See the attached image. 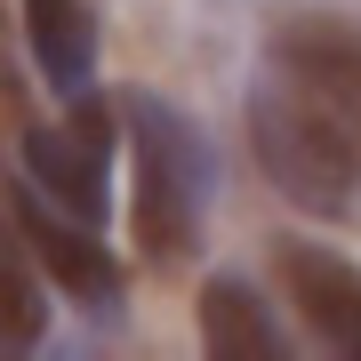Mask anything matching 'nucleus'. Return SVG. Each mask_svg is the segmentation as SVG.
<instances>
[{"label":"nucleus","instance_id":"obj_4","mask_svg":"<svg viewBox=\"0 0 361 361\" xmlns=\"http://www.w3.org/2000/svg\"><path fill=\"white\" fill-rule=\"evenodd\" d=\"M8 217L25 225V241H32V257L40 273H49L56 289L73 297V305H89V313H121V257L104 249V225H80L65 217L40 185H8Z\"/></svg>","mask_w":361,"mask_h":361},{"label":"nucleus","instance_id":"obj_7","mask_svg":"<svg viewBox=\"0 0 361 361\" xmlns=\"http://www.w3.org/2000/svg\"><path fill=\"white\" fill-rule=\"evenodd\" d=\"M201 345L217 361H281L289 337L273 329L265 297L241 281V273H217V281L201 289Z\"/></svg>","mask_w":361,"mask_h":361},{"label":"nucleus","instance_id":"obj_3","mask_svg":"<svg viewBox=\"0 0 361 361\" xmlns=\"http://www.w3.org/2000/svg\"><path fill=\"white\" fill-rule=\"evenodd\" d=\"M121 121L129 113H121L113 97L80 89L56 129H25V177L65 209V217H80V225L113 217V145L129 137Z\"/></svg>","mask_w":361,"mask_h":361},{"label":"nucleus","instance_id":"obj_2","mask_svg":"<svg viewBox=\"0 0 361 361\" xmlns=\"http://www.w3.org/2000/svg\"><path fill=\"white\" fill-rule=\"evenodd\" d=\"M129 113V153H137V193H129V233L145 257L177 265L201 241V209H209V145L185 113H169L161 97H121Z\"/></svg>","mask_w":361,"mask_h":361},{"label":"nucleus","instance_id":"obj_8","mask_svg":"<svg viewBox=\"0 0 361 361\" xmlns=\"http://www.w3.org/2000/svg\"><path fill=\"white\" fill-rule=\"evenodd\" d=\"M49 337V273H40L25 225L0 209V353H32Z\"/></svg>","mask_w":361,"mask_h":361},{"label":"nucleus","instance_id":"obj_6","mask_svg":"<svg viewBox=\"0 0 361 361\" xmlns=\"http://www.w3.org/2000/svg\"><path fill=\"white\" fill-rule=\"evenodd\" d=\"M25 49H32L40 80L73 104L89 89V73H97V16H89V0H25Z\"/></svg>","mask_w":361,"mask_h":361},{"label":"nucleus","instance_id":"obj_5","mask_svg":"<svg viewBox=\"0 0 361 361\" xmlns=\"http://www.w3.org/2000/svg\"><path fill=\"white\" fill-rule=\"evenodd\" d=\"M273 273H281L297 322L322 337L329 353L361 361V265L337 257V249H313V241H281L273 249Z\"/></svg>","mask_w":361,"mask_h":361},{"label":"nucleus","instance_id":"obj_1","mask_svg":"<svg viewBox=\"0 0 361 361\" xmlns=\"http://www.w3.org/2000/svg\"><path fill=\"white\" fill-rule=\"evenodd\" d=\"M249 153L273 193L345 217L361 193V25L297 8L265 32V73L249 89Z\"/></svg>","mask_w":361,"mask_h":361}]
</instances>
